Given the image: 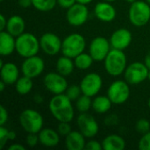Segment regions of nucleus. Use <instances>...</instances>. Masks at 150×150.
I'll list each match as a JSON object with an SVG mask.
<instances>
[{
    "label": "nucleus",
    "instance_id": "f257e3e1",
    "mask_svg": "<svg viewBox=\"0 0 150 150\" xmlns=\"http://www.w3.org/2000/svg\"><path fill=\"white\" fill-rule=\"evenodd\" d=\"M52 116L59 122H71L75 117L72 101L64 94L54 95L48 104Z\"/></svg>",
    "mask_w": 150,
    "mask_h": 150
},
{
    "label": "nucleus",
    "instance_id": "f03ea898",
    "mask_svg": "<svg viewBox=\"0 0 150 150\" xmlns=\"http://www.w3.org/2000/svg\"><path fill=\"white\" fill-rule=\"evenodd\" d=\"M105 69L112 76H119L124 74L127 67V59L123 50L112 48L104 60Z\"/></svg>",
    "mask_w": 150,
    "mask_h": 150
},
{
    "label": "nucleus",
    "instance_id": "7ed1b4c3",
    "mask_svg": "<svg viewBox=\"0 0 150 150\" xmlns=\"http://www.w3.org/2000/svg\"><path fill=\"white\" fill-rule=\"evenodd\" d=\"M40 49V40L31 33H23L16 37V52L23 58L38 54Z\"/></svg>",
    "mask_w": 150,
    "mask_h": 150
},
{
    "label": "nucleus",
    "instance_id": "20e7f679",
    "mask_svg": "<svg viewBox=\"0 0 150 150\" xmlns=\"http://www.w3.org/2000/svg\"><path fill=\"white\" fill-rule=\"evenodd\" d=\"M128 18L130 23L136 27L146 25L150 20V4L142 0L132 3L128 11Z\"/></svg>",
    "mask_w": 150,
    "mask_h": 150
},
{
    "label": "nucleus",
    "instance_id": "39448f33",
    "mask_svg": "<svg viewBox=\"0 0 150 150\" xmlns=\"http://www.w3.org/2000/svg\"><path fill=\"white\" fill-rule=\"evenodd\" d=\"M18 121L21 127L27 134H38L43 128L44 125V119L42 115L33 109L24 110L18 117Z\"/></svg>",
    "mask_w": 150,
    "mask_h": 150
},
{
    "label": "nucleus",
    "instance_id": "423d86ee",
    "mask_svg": "<svg viewBox=\"0 0 150 150\" xmlns=\"http://www.w3.org/2000/svg\"><path fill=\"white\" fill-rule=\"evenodd\" d=\"M86 47L85 38L80 33H71L62 40V54L74 59L81 53L84 52Z\"/></svg>",
    "mask_w": 150,
    "mask_h": 150
},
{
    "label": "nucleus",
    "instance_id": "0eeeda50",
    "mask_svg": "<svg viewBox=\"0 0 150 150\" xmlns=\"http://www.w3.org/2000/svg\"><path fill=\"white\" fill-rule=\"evenodd\" d=\"M107 96L113 105H122L130 97L129 83L125 80H116L112 82L107 90Z\"/></svg>",
    "mask_w": 150,
    "mask_h": 150
},
{
    "label": "nucleus",
    "instance_id": "6e6552de",
    "mask_svg": "<svg viewBox=\"0 0 150 150\" xmlns=\"http://www.w3.org/2000/svg\"><path fill=\"white\" fill-rule=\"evenodd\" d=\"M149 69L144 62H135L127 65L125 72L124 78L129 84H139L148 79Z\"/></svg>",
    "mask_w": 150,
    "mask_h": 150
},
{
    "label": "nucleus",
    "instance_id": "1a4fd4ad",
    "mask_svg": "<svg viewBox=\"0 0 150 150\" xmlns=\"http://www.w3.org/2000/svg\"><path fill=\"white\" fill-rule=\"evenodd\" d=\"M112 49L110 40L103 36L95 37L89 46V53L94 62H104Z\"/></svg>",
    "mask_w": 150,
    "mask_h": 150
},
{
    "label": "nucleus",
    "instance_id": "9d476101",
    "mask_svg": "<svg viewBox=\"0 0 150 150\" xmlns=\"http://www.w3.org/2000/svg\"><path fill=\"white\" fill-rule=\"evenodd\" d=\"M80 87L83 94L96 97L102 89L103 79L100 75L96 72H91L85 75L80 82Z\"/></svg>",
    "mask_w": 150,
    "mask_h": 150
},
{
    "label": "nucleus",
    "instance_id": "9b49d317",
    "mask_svg": "<svg viewBox=\"0 0 150 150\" xmlns=\"http://www.w3.org/2000/svg\"><path fill=\"white\" fill-rule=\"evenodd\" d=\"M66 76L56 72L47 73L43 79V83L47 91L54 95L62 94L67 90L69 84L65 78Z\"/></svg>",
    "mask_w": 150,
    "mask_h": 150
},
{
    "label": "nucleus",
    "instance_id": "f8f14e48",
    "mask_svg": "<svg viewBox=\"0 0 150 150\" xmlns=\"http://www.w3.org/2000/svg\"><path fill=\"white\" fill-rule=\"evenodd\" d=\"M76 124L79 131L85 136V138L88 139L95 137L99 131L98 121L88 112L80 113L77 117Z\"/></svg>",
    "mask_w": 150,
    "mask_h": 150
},
{
    "label": "nucleus",
    "instance_id": "ddd939ff",
    "mask_svg": "<svg viewBox=\"0 0 150 150\" xmlns=\"http://www.w3.org/2000/svg\"><path fill=\"white\" fill-rule=\"evenodd\" d=\"M89 18V10L86 4L76 3L67 9L66 19L72 26H81L86 23Z\"/></svg>",
    "mask_w": 150,
    "mask_h": 150
},
{
    "label": "nucleus",
    "instance_id": "4468645a",
    "mask_svg": "<svg viewBox=\"0 0 150 150\" xmlns=\"http://www.w3.org/2000/svg\"><path fill=\"white\" fill-rule=\"evenodd\" d=\"M45 69L44 60L36 55L25 58L21 65V72L24 76L31 78H35L40 76Z\"/></svg>",
    "mask_w": 150,
    "mask_h": 150
},
{
    "label": "nucleus",
    "instance_id": "2eb2a0df",
    "mask_svg": "<svg viewBox=\"0 0 150 150\" xmlns=\"http://www.w3.org/2000/svg\"><path fill=\"white\" fill-rule=\"evenodd\" d=\"M62 40L53 33H46L40 38V49L47 55H55L62 51Z\"/></svg>",
    "mask_w": 150,
    "mask_h": 150
},
{
    "label": "nucleus",
    "instance_id": "dca6fc26",
    "mask_svg": "<svg viewBox=\"0 0 150 150\" xmlns=\"http://www.w3.org/2000/svg\"><path fill=\"white\" fill-rule=\"evenodd\" d=\"M109 40L112 48L125 50L130 46L133 40V35L128 29L119 28L112 33Z\"/></svg>",
    "mask_w": 150,
    "mask_h": 150
},
{
    "label": "nucleus",
    "instance_id": "f3484780",
    "mask_svg": "<svg viewBox=\"0 0 150 150\" xmlns=\"http://www.w3.org/2000/svg\"><path fill=\"white\" fill-rule=\"evenodd\" d=\"M94 14L98 19L103 22H112L117 16L115 7L109 2L102 1L94 7Z\"/></svg>",
    "mask_w": 150,
    "mask_h": 150
},
{
    "label": "nucleus",
    "instance_id": "a211bd4d",
    "mask_svg": "<svg viewBox=\"0 0 150 150\" xmlns=\"http://www.w3.org/2000/svg\"><path fill=\"white\" fill-rule=\"evenodd\" d=\"M0 76L1 80L7 85L15 84L19 76V69L13 62L4 63L3 60L0 61Z\"/></svg>",
    "mask_w": 150,
    "mask_h": 150
},
{
    "label": "nucleus",
    "instance_id": "6ab92c4d",
    "mask_svg": "<svg viewBox=\"0 0 150 150\" xmlns=\"http://www.w3.org/2000/svg\"><path fill=\"white\" fill-rule=\"evenodd\" d=\"M39 139L40 143L47 148H54L57 146L60 142V137L61 135L57 132V130H54L53 128H42L39 133Z\"/></svg>",
    "mask_w": 150,
    "mask_h": 150
},
{
    "label": "nucleus",
    "instance_id": "aec40b11",
    "mask_svg": "<svg viewBox=\"0 0 150 150\" xmlns=\"http://www.w3.org/2000/svg\"><path fill=\"white\" fill-rule=\"evenodd\" d=\"M16 51V38L7 31L0 33V54L2 56H9Z\"/></svg>",
    "mask_w": 150,
    "mask_h": 150
},
{
    "label": "nucleus",
    "instance_id": "412c9836",
    "mask_svg": "<svg viewBox=\"0 0 150 150\" xmlns=\"http://www.w3.org/2000/svg\"><path fill=\"white\" fill-rule=\"evenodd\" d=\"M85 145V136L80 131H71L65 137V146L68 150H83Z\"/></svg>",
    "mask_w": 150,
    "mask_h": 150
},
{
    "label": "nucleus",
    "instance_id": "4be33fe9",
    "mask_svg": "<svg viewBox=\"0 0 150 150\" xmlns=\"http://www.w3.org/2000/svg\"><path fill=\"white\" fill-rule=\"evenodd\" d=\"M25 23L24 18L19 15H12L7 20L6 29L9 33L13 35L15 38L25 33Z\"/></svg>",
    "mask_w": 150,
    "mask_h": 150
},
{
    "label": "nucleus",
    "instance_id": "5701e85b",
    "mask_svg": "<svg viewBox=\"0 0 150 150\" xmlns=\"http://www.w3.org/2000/svg\"><path fill=\"white\" fill-rule=\"evenodd\" d=\"M104 150H123L126 148V142L119 134H109L102 141Z\"/></svg>",
    "mask_w": 150,
    "mask_h": 150
},
{
    "label": "nucleus",
    "instance_id": "b1692460",
    "mask_svg": "<svg viewBox=\"0 0 150 150\" xmlns=\"http://www.w3.org/2000/svg\"><path fill=\"white\" fill-rule=\"evenodd\" d=\"M55 66H56L57 72L64 76H70L72 74V72L74 71V69L76 68L74 60H72V58L68 57L63 54H62V56L58 58Z\"/></svg>",
    "mask_w": 150,
    "mask_h": 150
},
{
    "label": "nucleus",
    "instance_id": "393cba45",
    "mask_svg": "<svg viewBox=\"0 0 150 150\" xmlns=\"http://www.w3.org/2000/svg\"><path fill=\"white\" fill-rule=\"evenodd\" d=\"M112 102L108 96H96L92 100V109L98 114H104L108 112L112 105Z\"/></svg>",
    "mask_w": 150,
    "mask_h": 150
},
{
    "label": "nucleus",
    "instance_id": "a878e982",
    "mask_svg": "<svg viewBox=\"0 0 150 150\" xmlns=\"http://www.w3.org/2000/svg\"><path fill=\"white\" fill-rule=\"evenodd\" d=\"M33 78L24 75L20 76L18 79V81L15 83V90L17 93L21 96H25L30 93L31 91L33 90Z\"/></svg>",
    "mask_w": 150,
    "mask_h": 150
},
{
    "label": "nucleus",
    "instance_id": "bb28decb",
    "mask_svg": "<svg viewBox=\"0 0 150 150\" xmlns=\"http://www.w3.org/2000/svg\"><path fill=\"white\" fill-rule=\"evenodd\" d=\"M73 60H74L76 68H77L78 69H81V70H86V69H90L94 62V60H93L92 56L90 54V53H84V52L78 54Z\"/></svg>",
    "mask_w": 150,
    "mask_h": 150
},
{
    "label": "nucleus",
    "instance_id": "cd10ccee",
    "mask_svg": "<svg viewBox=\"0 0 150 150\" xmlns=\"http://www.w3.org/2000/svg\"><path fill=\"white\" fill-rule=\"evenodd\" d=\"M76 108L77 111L82 112H88L91 108H92V100L91 97L82 94L76 100Z\"/></svg>",
    "mask_w": 150,
    "mask_h": 150
},
{
    "label": "nucleus",
    "instance_id": "c85d7f7f",
    "mask_svg": "<svg viewBox=\"0 0 150 150\" xmlns=\"http://www.w3.org/2000/svg\"><path fill=\"white\" fill-rule=\"evenodd\" d=\"M57 4V0H33V6L39 11L47 12L52 11Z\"/></svg>",
    "mask_w": 150,
    "mask_h": 150
},
{
    "label": "nucleus",
    "instance_id": "c756f323",
    "mask_svg": "<svg viewBox=\"0 0 150 150\" xmlns=\"http://www.w3.org/2000/svg\"><path fill=\"white\" fill-rule=\"evenodd\" d=\"M64 94L71 100V101H76L82 94V90H81V87L80 85H77V84H71V85H69L67 90L65 91Z\"/></svg>",
    "mask_w": 150,
    "mask_h": 150
},
{
    "label": "nucleus",
    "instance_id": "7c9ffc66",
    "mask_svg": "<svg viewBox=\"0 0 150 150\" xmlns=\"http://www.w3.org/2000/svg\"><path fill=\"white\" fill-rule=\"evenodd\" d=\"M135 130L142 134H144L150 131V122L147 119H140L136 121Z\"/></svg>",
    "mask_w": 150,
    "mask_h": 150
},
{
    "label": "nucleus",
    "instance_id": "2f4dec72",
    "mask_svg": "<svg viewBox=\"0 0 150 150\" xmlns=\"http://www.w3.org/2000/svg\"><path fill=\"white\" fill-rule=\"evenodd\" d=\"M138 149L140 150H150V131L142 134L138 142Z\"/></svg>",
    "mask_w": 150,
    "mask_h": 150
},
{
    "label": "nucleus",
    "instance_id": "473e14b6",
    "mask_svg": "<svg viewBox=\"0 0 150 150\" xmlns=\"http://www.w3.org/2000/svg\"><path fill=\"white\" fill-rule=\"evenodd\" d=\"M72 131V127L69 122H60L57 127V132L61 136L66 137Z\"/></svg>",
    "mask_w": 150,
    "mask_h": 150
},
{
    "label": "nucleus",
    "instance_id": "72a5a7b5",
    "mask_svg": "<svg viewBox=\"0 0 150 150\" xmlns=\"http://www.w3.org/2000/svg\"><path fill=\"white\" fill-rule=\"evenodd\" d=\"M9 132L10 130H8L4 126H0V149H3L7 142L10 141Z\"/></svg>",
    "mask_w": 150,
    "mask_h": 150
},
{
    "label": "nucleus",
    "instance_id": "f704fd0d",
    "mask_svg": "<svg viewBox=\"0 0 150 150\" xmlns=\"http://www.w3.org/2000/svg\"><path fill=\"white\" fill-rule=\"evenodd\" d=\"M25 143L30 148L35 147L38 143H40L39 134H34V133H28L26 137H25Z\"/></svg>",
    "mask_w": 150,
    "mask_h": 150
},
{
    "label": "nucleus",
    "instance_id": "c9c22d12",
    "mask_svg": "<svg viewBox=\"0 0 150 150\" xmlns=\"http://www.w3.org/2000/svg\"><path fill=\"white\" fill-rule=\"evenodd\" d=\"M87 150H103L102 142L97 141V140H90L88 142H86L85 149Z\"/></svg>",
    "mask_w": 150,
    "mask_h": 150
},
{
    "label": "nucleus",
    "instance_id": "e433bc0d",
    "mask_svg": "<svg viewBox=\"0 0 150 150\" xmlns=\"http://www.w3.org/2000/svg\"><path fill=\"white\" fill-rule=\"evenodd\" d=\"M8 111L7 109L4 106H0V126H4L8 120Z\"/></svg>",
    "mask_w": 150,
    "mask_h": 150
},
{
    "label": "nucleus",
    "instance_id": "4c0bfd02",
    "mask_svg": "<svg viewBox=\"0 0 150 150\" xmlns=\"http://www.w3.org/2000/svg\"><path fill=\"white\" fill-rule=\"evenodd\" d=\"M76 3H77L76 0H57V4L63 9H69Z\"/></svg>",
    "mask_w": 150,
    "mask_h": 150
},
{
    "label": "nucleus",
    "instance_id": "58836bf2",
    "mask_svg": "<svg viewBox=\"0 0 150 150\" xmlns=\"http://www.w3.org/2000/svg\"><path fill=\"white\" fill-rule=\"evenodd\" d=\"M18 4L22 8H28L33 5V0H18Z\"/></svg>",
    "mask_w": 150,
    "mask_h": 150
},
{
    "label": "nucleus",
    "instance_id": "ea45409f",
    "mask_svg": "<svg viewBox=\"0 0 150 150\" xmlns=\"http://www.w3.org/2000/svg\"><path fill=\"white\" fill-rule=\"evenodd\" d=\"M7 18L4 14L0 15V31H4L6 29V25H7Z\"/></svg>",
    "mask_w": 150,
    "mask_h": 150
},
{
    "label": "nucleus",
    "instance_id": "a19ab883",
    "mask_svg": "<svg viewBox=\"0 0 150 150\" xmlns=\"http://www.w3.org/2000/svg\"><path fill=\"white\" fill-rule=\"evenodd\" d=\"M8 150H25V148L18 143H15V144H11Z\"/></svg>",
    "mask_w": 150,
    "mask_h": 150
},
{
    "label": "nucleus",
    "instance_id": "79ce46f5",
    "mask_svg": "<svg viewBox=\"0 0 150 150\" xmlns=\"http://www.w3.org/2000/svg\"><path fill=\"white\" fill-rule=\"evenodd\" d=\"M144 63L145 65L148 67V69L150 70V50L147 53V54L145 55V58H144Z\"/></svg>",
    "mask_w": 150,
    "mask_h": 150
},
{
    "label": "nucleus",
    "instance_id": "37998d69",
    "mask_svg": "<svg viewBox=\"0 0 150 150\" xmlns=\"http://www.w3.org/2000/svg\"><path fill=\"white\" fill-rule=\"evenodd\" d=\"M9 139H10V141H13V140L16 139V133L14 131L10 130V132H9Z\"/></svg>",
    "mask_w": 150,
    "mask_h": 150
},
{
    "label": "nucleus",
    "instance_id": "c03bdc74",
    "mask_svg": "<svg viewBox=\"0 0 150 150\" xmlns=\"http://www.w3.org/2000/svg\"><path fill=\"white\" fill-rule=\"evenodd\" d=\"M93 0H76L77 3H80V4H86L88 5L89 4H91Z\"/></svg>",
    "mask_w": 150,
    "mask_h": 150
},
{
    "label": "nucleus",
    "instance_id": "a18cd8bd",
    "mask_svg": "<svg viewBox=\"0 0 150 150\" xmlns=\"http://www.w3.org/2000/svg\"><path fill=\"white\" fill-rule=\"evenodd\" d=\"M6 86H7V84H6L4 81L1 80V82H0V91L3 92V91H4V89H5Z\"/></svg>",
    "mask_w": 150,
    "mask_h": 150
},
{
    "label": "nucleus",
    "instance_id": "49530a36",
    "mask_svg": "<svg viewBox=\"0 0 150 150\" xmlns=\"http://www.w3.org/2000/svg\"><path fill=\"white\" fill-rule=\"evenodd\" d=\"M127 3H130V4H132V3H134V2H135V1H137V0H126Z\"/></svg>",
    "mask_w": 150,
    "mask_h": 150
},
{
    "label": "nucleus",
    "instance_id": "de8ad7c7",
    "mask_svg": "<svg viewBox=\"0 0 150 150\" xmlns=\"http://www.w3.org/2000/svg\"><path fill=\"white\" fill-rule=\"evenodd\" d=\"M103 1H105V2H109V3H112V2H115L117 0H103Z\"/></svg>",
    "mask_w": 150,
    "mask_h": 150
},
{
    "label": "nucleus",
    "instance_id": "09e8293b",
    "mask_svg": "<svg viewBox=\"0 0 150 150\" xmlns=\"http://www.w3.org/2000/svg\"><path fill=\"white\" fill-rule=\"evenodd\" d=\"M148 105H149V108L150 109V98L149 99V101H148Z\"/></svg>",
    "mask_w": 150,
    "mask_h": 150
},
{
    "label": "nucleus",
    "instance_id": "8fccbe9b",
    "mask_svg": "<svg viewBox=\"0 0 150 150\" xmlns=\"http://www.w3.org/2000/svg\"><path fill=\"white\" fill-rule=\"evenodd\" d=\"M148 79H149V80L150 81V70H149V76H148Z\"/></svg>",
    "mask_w": 150,
    "mask_h": 150
},
{
    "label": "nucleus",
    "instance_id": "3c124183",
    "mask_svg": "<svg viewBox=\"0 0 150 150\" xmlns=\"http://www.w3.org/2000/svg\"><path fill=\"white\" fill-rule=\"evenodd\" d=\"M145 1H146V2H148V3L150 4V0H145Z\"/></svg>",
    "mask_w": 150,
    "mask_h": 150
},
{
    "label": "nucleus",
    "instance_id": "603ef678",
    "mask_svg": "<svg viewBox=\"0 0 150 150\" xmlns=\"http://www.w3.org/2000/svg\"><path fill=\"white\" fill-rule=\"evenodd\" d=\"M0 1H1V2H4V0H0Z\"/></svg>",
    "mask_w": 150,
    "mask_h": 150
}]
</instances>
